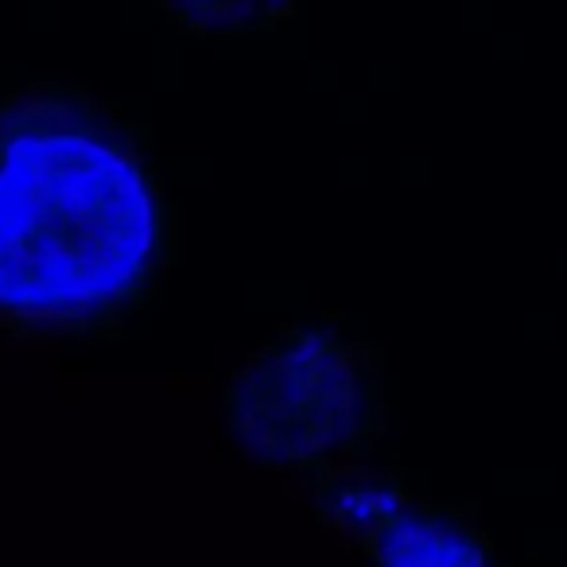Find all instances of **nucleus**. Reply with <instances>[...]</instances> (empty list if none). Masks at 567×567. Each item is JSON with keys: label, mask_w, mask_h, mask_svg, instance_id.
I'll use <instances>...</instances> for the list:
<instances>
[{"label": "nucleus", "mask_w": 567, "mask_h": 567, "mask_svg": "<svg viewBox=\"0 0 567 567\" xmlns=\"http://www.w3.org/2000/svg\"><path fill=\"white\" fill-rule=\"evenodd\" d=\"M172 257L148 133L86 86L0 97V339L113 334Z\"/></svg>", "instance_id": "1"}, {"label": "nucleus", "mask_w": 567, "mask_h": 567, "mask_svg": "<svg viewBox=\"0 0 567 567\" xmlns=\"http://www.w3.org/2000/svg\"><path fill=\"white\" fill-rule=\"evenodd\" d=\"M381 358L334 327H284L226 389V420L265 471H334L381 432Z\"/></svg>", "instance_id": "2"}, {"label": "nucleus", "mask_w": 567, "mask_h": 567, "mask_svg": "<svg viewBox=\"0 0 567 567\" xmlns=\"http://www.w3.org/2000/svg\"><path fill=\"white\" fill-rule=\"evenodd\" d=\"M358 544L373 567H494V548L482 528L443 505L404 502L362 528Z\"/></svg>", "instance_id": "3"}, {"label": "nucleus", "mask_w": 567, "mask_h": 567, "mask_svg": "<svg viewBox=\"0 0 567 567\" xmlns=\"http://www.w3.org/2000/svg\"><path fill=\"white\" fill-rule=\"evenodd\" d=\"M409 502L396 482H365V478H354V482H339V486H327V509L331 517L339 520L342 528L350 533H362L370 528L373 520H381L385 513L401 509Z\"/></svg>", "instance_id": "4"}]
</instances>
